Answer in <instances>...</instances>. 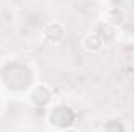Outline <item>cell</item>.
Returning <instances> with one entry per match:
<instances>
[{
  "label": "cell",
  "mask_w": 134,
  "mask_h": 132,
  "mask_svg": "<svg viewBox=\"0 0 134 132\" xmlns=\"http://www.w3.org/2000/svg\"><path fill=\"white\" fill-rule=\"evenodd\" d=\"M44 39L50 44H59L66 37V27L61 22H48L44 27Z\"/></svg>",
  "instance_id": "1"
},
{
  "label": "cell",
  "mask_w": 134,
  "mask_h": 132,
  "mask_svg": "<svg viewBox=\"0 0 134 132\" xmlns=\"http://www.w3.org/2000/svg\"><path fill=\"white\" fill-rule=\"evenodd\" d=\"M95 33L100 36V39L103 40V44L108 45V44H112V42L115 40V37H117V28L104 20V22H100V23L95 27Z\"/></svg>",
  "instance_id": "2"
},
{
  "label": "cell",
  "mask_w": 134,
  "mask_h": 132,
  "mask_svg": "<svg viewBox=\"0 0 134 132\" xmlns=\"http://www.w3.org/2000/svg\"><path fill=\"white\" fill-rule=\"evenodd\" d=\"M130 65H131V67L134 68V53L131 55V58H130Z\"/></svg>",
  "instance_id": "6"
},
{
  "label": "cell",
  "mask_w": 134,
  "mask_h": 132,
  "mask_svg": "<svg viewBox=\"0 0 134 132\" xmlns=\"http://www.w3.org/2000/svg\"><path fill=\"white\" fill-rule=\"evenodd\" d=\"M106 22L108 23H111V25H114L115 28H119V27H122V25H125V22H126V14H125V11L122 9V8H109L108 11H106Z\"/></svg>",
  "instance_id": "5"
},
{
  "label": "cell",
  "mask_w": 134,
  "mask_h": 132,
  "mask_svg": "<svg viewBox=\"0 0 134 132\" xmlns=\"http://www.w3.org/2000/svg\"><path fill=\"white\" fill-rule=\"evenodd\" d=\"M94 2H97V3H104L106 0H94Z\"/></svg>",
  "instance_id": "7"
},
{
  "label": "cell",
  "mask_w": 134,
  "mask_h": 132,
  "mask_svg": "<svg viewBox=\"0 0 134 132\" xmlns=\"http://www.w3.org/2000/svg\"><path fill=\"white\" fill-rule=\"evenodd\" d=\"M52 99V90L47 86H37L31 93V101L36 106H47Z\"/></svg>",
  "instance_id": "4"
},
{
  "label": "cell",
  "mask_w": 134,
  "mask_h": 132,
  "mask_svg": "<svg viewBox=\"0 0 134 132\" xmlns=\"http://www.w3.org/2000/svg\"><path fill=\"white\" fill-rule=\"evenodd\" d=\"M81 47L87 53H98V51H101V48L104 47V44H103V40L100 39V36L94 31V33H89L83 37Z\"/></svg>",
  "instance_id": "3"
}]
</instances>
